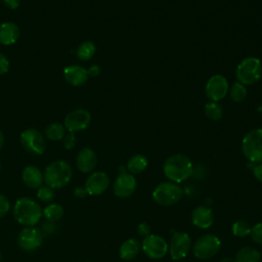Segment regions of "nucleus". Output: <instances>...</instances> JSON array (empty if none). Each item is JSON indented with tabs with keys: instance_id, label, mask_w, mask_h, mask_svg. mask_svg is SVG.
<instances>
[{
	"instance_id": "1",
	"label": "nucleus",
	"mask_w": 262,
	"mask_h": 262,
	"mask_svg": "<svg viewBox=\"0 0 262 262\" xmlns=\"http://www.w3.org/2000/svg\"><path fill=\"white\" fill-rule=\"evenodd\" d=\"M163 172L167 179L174 183L187 180L193 172L190 159L183 154H174L168 157L163 165Z\"/></svg>"
},
{
	"instance_id": "2",
	"label": "nucleus",
	"mask_w": 262,
	"mask_h": 262,
	"mask_svg": "<svg viewBox=\"0 0 262 262\" xmlns=\"http://www.w3.org/2000/svg\"><path fill=\"white\" fill-rule=\"evenodd\" d=\"M43 216L41 206L29 196L19 198L13 206L14 219L25 227L35 226Z\"/></svg>"
},
{
	"instance_id": "3",
	"label": "nucleus",
	"mask_w": 262,
	"mask_h": 262,
	"mask_svg": "<svg viewBox=\"0 0 262 262\" xmlns=\"http://www.w3.org/2000/svg\"><path fill=\"white\" fill-rule=\"evenodd\" d=\"M44 182L53 189H59L66 186L72 179L73 170L71 165L62 160L50 163L44 173Z\"/></svg>"
},
{
	"instance_id": "4",
	"label": "nucleus",
	"mask_w": 262,
	"mask_h": 262,
	"mask_svg": "<svg viewBox=\"0 0 262 262\" xmlns=\"http://www.w3.org/2000/svg\"><path fill=\"white\" fill-rule=\"evenodd\" d=\"M262 76V64L258 57L248 56L242 59L235 70L237 82L243 85H252L260 80Z\"/></svg>"
},
{
	"instance_id": "5",
	"label": "nucleus",
	"mask_w": 262,
	"mask_h": 262,
	"mask_svg": "<svg viewBox=\"0 0 262 262\" xmlns=\"http://www.w3.org/2000/svg\"><path fill=\"white\" fill-rule=\"evenodd\" d=\"M183 195V189L174 182L166 181L156 186L152 191L154 201L162 206L169 207L178 203Z\"/></svg>"
},
{
	"instance_id": "6",
	"label": "nucleus",
	"mask_w": 262,
	"mask_h": 262,
	"mask_svg": "<svg viewBox=\"0 0 262 262\" xmlns=\"http://www.w3.org/2000/svg\"><path fill=\"white\" fill-rule=\"evenodd\" d=\"M242 151L250 162H262V128L252 129L244 136Z\"/></svg>"
},
{
	"instance_id": "7",
	"label": "nucleus",
	"mask_w": 262,
	"mask_h": 262,
	"mask_svg": "<svg viewBox=\"0 0 262 262\" xmlns=\"http://www.w3.org/2000/svg\"><path fill=\"white\" fill-rule=\"evenodd\" d=\"M221 242L215 234H204L199 237L193 246L192 253L199 260H208L213 258L220 250Z\"/></svg>"
},
{
	"instance_id": "8",
	"label": "nucleus",
	"mask_w": 262,
	"mask_h": 262,
	"mask_svg": "<svg viewBox=\"0 0 262 262\" xmlns=\"http://www.w3.org/2000/svg\"><path fill=\"white\" fill-rule=\"evenodd\" d=\"M20 143L30 154L35 156L42 155L46 149V141L40 131L34 128L26 129L20 134Z\"/></svg>"
},
{
	"instance_id": "9",
	"label": "nucleus",
	"mask_w": 262,
	"mask_h": 262,
	"mask_svg": "<svg viewBox=\"0 0 262 262\" xmlns=\"http://www.w3.org/2000/svg\"><path fill=\"white\" fill-rule=\"evenodd\" d=\"M229 90V84L227 79L220 74L213 75L209 78L205 86V94L211 101L222 100Z\"/></svg>"
},
{
	"instance_id": "10",
	"label": "nucleus",
	"mask_w": 262,
	"mask_h": 262,
	"mask_svg": "<svg viewBox=\"0 0 262 262\" xmlns=\"http://www.w3.org/2000/svg\"><path fill=\"white\" fill-rule=\"evenodd\" d=\"M43 242V233L35 226L24 227L17 236V245L25 252H33L40 248Z\"/></svg>"
},
{
	"instance_id": "11",
	"label": "nucleus",
	"mask_w": 262,
	"mask_h": 262,
	"mask_svg": "<svg viewBox=\"0 0 262 262\" xmlns=\"http://www.w3.org/2000/svg\"><path fill=\"white\" fill-rule=\"evenodd\" d=\"M141 249L148 258L161 259L168 253V243L163 236L150 233L143 238Z\"/></svg>"
},
{
	"instance_id": "12",
	"label": "nucleus",
	"mask_w": 262,
	"mask_h": 262,
	"mask_svg": "<svg viewBox=\"0 0 262 262\" xmlns=\"http://www.w3.org/2000/svg\"><path fill=\"white\" fill-rule=\"evenodd\" d=\"M191 249V238L186 232H175L168 244V252L173 260L183 259Z\"/></svg>"
},
{
	"instance_id": "13",
	"label": "nucleus",
	"mask_w": 262,
	"mask_h": 262,
	"mask_svg": "<svg viewBox=\"0 0 262 262\" xmlns=\"http://www.w3.org/2000/svg\"><path fill=\"white\" fill-rule=\"evenodd\" d=\"M91 122V115L88 111L78 108L70 112L64 118V128L69 132H79L86 129Z\"/></svg>"
},
{
	"instance_id": "14",
	"label": "nucleus",
	"mask_w": 262,
	"mask_h": 262,
	"mask_svg": "<svg viewBox=\"0 0 262 262\" xmlns=\"http://www.w3.org/2000/svg\"><path fill=\"white\" fill-rule=\"evenodd\" d=\"M137 187V182L133 174L122 172L120 173L113 185V190L116 196L120 199L129 198L134 193Z\"/></svg>"
},
{
	"instance_id": "15",
	"label": "nucleus",
	"mask_w": 262,
	"mask_h": 262,
	"mask_svg": "<svg viewBox=\"0 0 262 262\" xmlns=\"http://www.w3.org/2000/svg\"><path fill=\"white\" fill-rule=\"evenodd\" d=\"M85 188L90 195H99L110 186V177L103 171H96L90 174L85 182Z\"/></svg>"
},
{
	"instance_id": "16",
	"label": "nucleus",
	"mask_w": 262,
	"mask_h": 262,
	"mask_svg": "<svg viewBox=\"0 0 262 262\" xmlns=\"http://www.w3.org/2000/svg\"><path fill=\"white\" fill-rule=\"evenodd\" d=\"M97 164V156L90 147L82 148L76 158V165L82 173H90L94 170Z\"/></svg>"
},
{
	"instance_id": "17",
	"label": "nucleus",
	"mask_w": 262,
	"mask_h": 262,
	"mask_svg": "<svg viewBox=\"0 0 262 262\" xmlns=\"http://www.w3.org/2000/svg\"><path fill=\"white\" fill-rule=\"evenodd\" d=\"M191 222L201 229H207L214 223V214L209 207L199 206L191 213Z\"/></svg>"
},
{
	"instance_id": "18",
	"label": "nucleus",
	"mask_w": 262,
	"mask_h": 262,
	"mask_svg": "<svg viewBox=\"0 0 262 262\" xmlns=\"http://www.w3.org/2000/svg\"><path fill=\"white\" fill-rule=\"evenodd\" d=\"M63 76L66 81L73 86H82L88 80V72L85 68L72 64L63 70Z\"/></svg>"
},
{
	"instance_id": "19",
	"label": "nucleus",
	"mask_w": 262,
	"mask_h": 262,
	"mask_svg": "<svg viewBox=\"0 0 262 262\" xmlns=\"http://www.w3.org/2000/svg\"><path fill=\"white\" fill-rule=\"evenodd\" d=\"M21 180L29 188L38 189L44 182V176L38 167L27 166L21 172Z\"/></svg>"
},
{
	"instance_id": "20",
	"label": "nucleus",
	"mask_w": 262,
	"mask_h": 262,
	"mask_svg": "<svg viewBox=\"0 0 262 262\" xmlns=\"http://www.w3.org/2000/svg\"><path fill=\"white\" fill-rule=\"evenodd\" d=\"M19 37V29L12 21H5L0 25V43L3 45H11L17 41Z\"/></svg>"
},
{
	"instance_id": "21",
	"label": "nucleus",
	"mask_w": 262,
	"mask_h": 262,
	"mask_svg": "<svg viewBox=\"0 0 262 262\" xmlns=\"http://www.w3.org/2000/svg\"><path fill=\"white\" fill-rule=\"evenodd\" d=\"M140 247H141V245L136 238H133V237L128 238L120 246L119 255H120L121 259L130 261L138 255Z\"/></svg>"
},
{
	"instance_id": "22",
	"label": "nucleus",
	"mask_w": 262,
	"mask_h": 262,
	"mask_svg": "<svg viewBox=\"0 0 262 262\" xmlns=\"http://www.w3.org/2000/svg\"><path fill=\"white\" fill-rule=\"evenodd\" d=\"M147 165H148V162L146 157L141 154H136L128 160L126 164V169L133 175L140 174L143 171H145V169L147 168Z\"/></svg>"
},
{
	"instance_id": "23",
	"label": "nucleus",
	"mask_w": 262,
	"mask_h": 262,
	"mask_svg": "<svg viewBox=\"0 0 262 262\" xmlns=\"http://www.w3.org/2000/svg\"><path fill=\"white\" fill-rule=\"evenodd\" d=\"M234 259L235 262H260L261 254L256 248L246 246L237 251Z\"/></svg>"
},
{
	"instance_id": "24",
	"label": "nucleus",
	"mask_w": 262,
	"mask_h": 262,
	"mask_svg": "<svg viewBox=\"0 0 262 262\" xmlns=\"http://www.w3.org/2000/svg\"><path fill=\"white\" fill-rule=\"evenodd\" d=\"M64 210L62 206L56 203L49 204L43 209V217L46 219V221L56 222L62 218Z\"/></svg>"
},
{
	"instance_id": "25",
	"label": "nucleus",
	"mask_w": 262,
	"mask_h": 262,
	"mask_svg": "<svg viewBox=\"0 0 262 262\" xmlns=\"http://www.w3.org/2000/svg\"><path fill=\"white\" fill-rule=\"evenodd\" d=\"M95 51H96V48L94 43L91 41H85L80 44L76 54L80 60H89L93 57Z\"/></svg>"
},
{
	"instance_id": "26",
	"label": "nucleus",
	"mask_w": 262,
	"mask_h": 262,
	"mask_svg": "<svg viewBox=\"0 0 262 262\" xmlns=\"http://www.w3.org/2000/svg\"><path fill=\"white\" fill-rule=\"evenodd\" d=\"M229 95H230V98L234 101V102H243L246 98H247V95H248V91H247V88L245 85H243L242 83L239 82H235L233 83L230 87H229Z\"/></svg>"
},
{
	"instance_id": "27",
	"label": "nucleus",
	"mask_w": 262,
	"mask_h": 262,
	"mask_svg": "<svg viewBox=\"0 0 262 262\" xmlns=\"http://www.w3.org/2000/svg\"><path fill=\"white\" fill-rule=\"evenodd\" d=\"M205 115L212 121H219L223 116V108L217 101L209 100L205 104Z\"/></svg>"
},
{
	"instance_id": "28",
	"label": "nucleus",
	"mask_w": 262,
	"mask_h": 262,
	"mask_svg": "<svg viewBox=\"0 0 262 262\" xmlns=\"http://www.w3.org/2000/svg\"><path fill=\"white\" fill-rule=\"evenodd\" d=\"M66 134V128L61 124L52 123L45 128V135L50 140H60Z\"/></svg>"
},
{
	"instance_id": "29",
	"label": "nucleus",
	"mask_w": 262,
	"mask_h": 262,
	"mask_svg": "<svg viewBox=\"0 0 262 262\" xmlns=\"http://www.w3.org/2000/svg\"><path fill=\"white\" fill-rule=\"evenodd\" d=\"M251 225L244 220H237L232 224L231 230L234 236L236 237H246L248 235H250L251 233Z\"/></svg>"
},
{
	"instance_id": "30",
	"label": "nucleus",
	"mask_w": 262,
	"mask_h": 262,
	"mask_svg": "<svg viewBox=\"0 0 262 262\" xmlns=\"http://www.w3.org/2000/svg\"><path fill=\"white\" fill-rule=\"evenodd\" d=\"M37 198L43 203H50L54 199V189L49 186H40L37 189Z\"/></svg>"
},
{
	"instance_id": "31",
	"label": "nucleus",
	"mask_w": 262,
	"mask_h": 262,
	"mask_svg": "<svg viewBox=\"0 0 262 262\" xmlns=\"http://www.w3.org/2000/svg\"><path fill=\"white\" fill-rule=\"evenodd\" d=\"M250 235L255 244L262 246V222L257 223L252 227Z\"/></svg>"
},
{
	"instance_id": "32",
	"label": "nucleus",
	"mask_w": 262,
	"mask_h": 262,
	"mask_svg": "<svg viewBox=\"0 0 262 262\" xmlns=\"http://www.w3.org/2000/svg\"><path fill=\"white\" fill-rule=\"evenodd\" d=\"M76 142H77V139H76L75 133L69 132V133L64 134V136L62 138V143L67 149H72L76 145Z\"/></svg>"
},
{
	"instance_id": "33",
	"label": "nucleus",
	"mask_w": 262,
	"mask_h": 262,
	"mask_svg": "<svg viewBox=\"0 0 262 262\" xmlns=\"http://www.w3.org/2000/svg\"><path fill=\"white\" fill-rule=\"evenodd\" d=\"M10 209L9 200L2 193H0V218L4 217Z\"/></svg>"
},
{
	"instance_id": "34",
	"label": "nucleus",
	"mask_w": 262,
	"mask_h": 262,
	"mask_svg": "<svg viewBox=\"0 0 262 262\" xmlns=\"http://www.w3.org/2000/svg\"><path fill=\"white\" fill-rule=\"evenodd\" d=\"M137 233L141 237H146L147 235L150 234V226L146 222H141L137 226Z\"/></svg>"
},
{
	"instance_id": "35",
	"label": "nucleus",
	"mask_w": 262,
	"mask_h": 262,
	"mask_svg": "<svg viewBox=\"0 0 262 262\" xmlns=\"http://www.w3.org/2000/svg\"><path fill=\"white\" fill-rule=\"evenodd\" d=\"M8 69H9L8 58L3 53H0V75L7 73Z\"/></svg>"
},
{
	"instance_id": "36",
	"label": "nucleus",
	"mask_w": 262,
	"mask_h": 262,
	"mask_svg": "<svg viewBox=\"0 0 262 262\" xmlns=\"http://www.w3.org/2000/svg\"><path fill=\"white\" fill-rule=\"evenodd\" d=\"M253 173H254L255 178H256L258 181L262 182V162H261V163H258V164L254 167Z\"/></svg>"
},
{
	"instance_id": "37",
	"label": "nucleus",
	"mask_w": 262,
	"mask_h": 262,
	"mask_svg": "<svg viewBox=\"0 0 262 262\" xmlns=\"http://www.w3.org/2000/svg\"><path fill=\"white\" fill-rule=\"evenodd\" d=\"M74 194H75L76 198L81 199V198H84L88 193H87V190H86L85 186H77L74 190Z\"/></svg>"
},
{
	"instance_id": "38",
	"label": "nucleus",
	"mask_w": 262,
	"mask_h": 262,
	"mask_svg": "<svg viewBox=\"0 0 262 262\" xmlns=\"http://www.w3.org/2000/svg\"><path fill=\"white\" fill-rule=\"evenodd\" d=\"M53 223L54 222H50V221H46L45 223H43V225H42V229H41V231L43 232H46V233H51L53 230H54V225H53Z\"/></svg>"
},
{
	"instance_id": "39",
	"label": "nucleus",
	"mask_w": 262,
	"mask_h": 262,
	"mask_svg": "<svg viewBox=\"0 0 262 262\" xmlns=\"http://www.w3.org/2000/svg\"><path fill=\"white\" fill-rule=\"evenodd\" d=\"M3 2L5 6L10 9H16L20 4V0H3Z\"/></svg>"
},
{
	"instance_id": "40",
	"label": "nucleus",
	"mask_w": 262,
	"mask_h": 262,
	"mask_svg": "<svg viewBox=\"0 0 262 262\" xmlns=\"http://www.w3.org/2000/svg\"><path fill=\"white\" fill-rule=\"evenodd\" d=\"M87 72H88V76L96 77L100 74V68L97 64H93L89 68V70H87Z\"/></svg>"
},
{
	"instance_id": "41",
	"label": "nucleus",
	"mask_w": 262,
	"mask_h": 262,
	"mask_svg": "<svg viewBox=\"0 0 262 262\" xmlns=\"http://www.w3.org/2000/svg\"><path fill=\"white\" fill-rule=\"evenodd\" d=\"M219 262H235V259L232 257H224Z\"/></svg>"
},
{
	"instance_id": "42",
	"label": "nucleus",
	"mask_w": 262,
	"mask_h": 262,
	"mask_svg": "<svg viewBox=\"0 0 262 262\" xmlns=\"http://www.w3.org/2000/svg\"><path fill=\"white\" fill-rule=\"evenodd\" d=\"M3 143H4V135H3L2 131L0 130V149H1L2 146H3Z\"/></svg>"
},
{
	"instance_id": "43",
	"label": "nucleus",
	"mask_w": 262,
	"mask_h": 262,
	"mask_svg": "<svg viewBox=\"0 0 262 262\" xmlns=\"http://www.w3.org/2000/svg\"><path fill=\"white\" fill-rule=\"evenodd\" d=\"M1 260H2V255H1V252H0V262H1Z\"/></svg>"
},
{
	"instance_id": "44",
	"label": "nucleus",
	"mask_w": 262,
	"mask_h": 262,
	"mask_svg": "<svg viewBox=\"0 0 262 262\" xmlns=\"http://www.w3.org/2000/svg\"><path fill=\"white\" fill-rule=\"evenodd\" d=\"M0 170H1V162H0Z\"/></svg>"
},
{
	"instance_id": "45",
	"label": "nucleus",
	"mask_w": 262,
	"mask_h": 262,
	"mask_svg": "<svg viewBox=\"0 0 262 262\" xmlns=\"http://www.w3.org/2000/svg\"><path fill=\"white\" fill-rule=\"evenodd\" d=\"M87 262H89V261H87Z\"/></svg>"
},
{
	"instance_id": "46",
	"label": "nucleus",
	"mask_w": 262,
	"mask_h": 262,
	"mask_svg": "<svg viewBox=\"0 0 262 262\" xmlns=\"http://www.w3.org/2000/svg\"><path fill=\"white\" fill-rule=\"evenodd\" d=\"M0 1H1V0H0Z\"/></svg>"
}]
</instances>
